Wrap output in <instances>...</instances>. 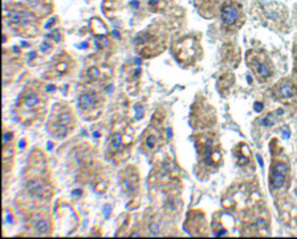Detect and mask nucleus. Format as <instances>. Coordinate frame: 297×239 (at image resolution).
<instances>
[{
    "label": "nucleus",
    "mask_w": 297,
    "mask_h": 239,
    "mask_svg": "<svg viewBox=\"0 0 297 239\" xmlns=\"http://www.w3.org/2000/svg\"><path fill=\"white\" fill-rule=\"evenodd\" d=\"M238 18H239V11L232 4H225L224 7L221 8V21H223L224 25L230 27V25L235 24Z\"/></svg>",
    "instance_id": "f257e3e1"
},
{
    "label": "nucleus",
    "mask_w": 297,
    "mask_h": 239,
    "mask_svg": "<svg viewBox=\"0 0 297 239\" xmlns=\"http://www.w3.org/2000/svg\"><path fill=\"white\" fill-rule=\"evenodd\" d=\"M96 100H97V94L96 93H85L82 96H80L78 98V105L81 109H90L93 108V105L96 104Z\"/></svg>",
    "instance_id": "f03ea898"
},
{
    "label": "nucleus",
    "mask_w": 297,
    "mask_h": 239,
    "mask_svg": "<svg viewBox=\"0 0 297 239\" xmlns=\"http://www.w3.org/2000/svg\"><path fill=\"white\" fill-rule=\"evenodd\" d=\"M31 19H33V15L24 12V11H15L9 15V21L12 23H27Z\"/></svg>",
    "instance_id": "7ed1b4c3"
},
{
    "label": "nucleus",
    "mask_w": 297,
    "mask_h": 239,
    "mask_svg": "<svg viewBox=\"0 0 297 239\" xmlns=\"http://www.w3.org/2000/svg\"><path fill=\"white\" fill-rule=\"evenodd\" d=\"M25 190L29 195L32 197H37V198H41V193H43V186L38 181H29L25 186Z\"/></svg>",
    "instance_id": "20e7f679"
},
{
    "label": "nucleus",
    "mask_w": 297,
    "mask_h": 239,
    "mask_svg": "<svg viewBox=\"0 0 297 239\" xmlns=\"http://www.w3.org/2000/svg\"><path fill=\"white\" fill-rule=\"evenodd\" d=\"M285 183V174L280 173V171H276V170H272V174H271V185H272L273 189H281Z\"/></svg>",
    "instance_id": "39448f33"
},
{
    "label": "nucleus",
    "mask_w": 297,
    "mask_h": 239,
    "mask_svg": "<svg viewBox=\"0 0 297 239\" xmlns=\"http://www.w3.org/2000/svg\"><path fill=\"white\" fill-rule=\"evenodd\" d=\"M279 93H280L281 97L289 98V97H292V96H294V93H296V88H294L292 84H284V85L280 87Z\"/></svg>",
    "instance_id": "423d86ee"
},
{
    "label": "nucleus",
    "mask_w": 297,
    "mask_h": 239,
    "mask_svg": "<svg viewBox=\"0 0 297 239\" xmlns=\"http://www.w3.org/2000/svg\"><path fill=\"white\" fill-rule=\"evenodd\" d=\"M48 230H49V225H48V222L44 221V219L37 221L35 223V231L37 232L38 235H45V234L48 232Z\"/></svg>",
    "instance_id": "0eeeda50"
},
{
    "label": "nucleus",
    "mask_w": 297,
    "mask_h": 239,
    "mask_svg": "<svg viewBox=\"0 0 297 239\" xmlns=\"http://www.w3.org/2000/svg\"><path fill=\"white\" fill-rule=\"evenodd\" d=\"M52 132L57 138H64L66 135V132H68V128H66V125H61V124H57V122H56V125L52 129Z\"/></svg>",
    "instance_id": "6e6552de"
},
{
    "label": "nucleus",
    "mask_w": 297,
    "mask_h": 239,
    "mask_svg": "<svg viewBox=\"0 0 297 239\" xmlns=\"http://www.w3.org/2000/svg\"><path fill=\"white\" fill-rule=\"evenodd\" d=\"M38 104V97L36 96L35 93H29V94H27L25 96V98H24V105L27 108H33V106H36V105Z\"/></svg>",
    "instance_id": "1a4fd4ad"
},
{
    "label": "nucleus",
    "mask_w": 297,
    "mask_h": 239,
    "mask_svg": "<svg viewBox=\"0 0 297 239\" xmlns=\"http://www.w3.org/2000/svg\"><path fill=\"white\" fill-rule=\"evenodd\" d=\"M256 72H257V74H259L261 79H267V77L269 76L268 66H267L265 64H261V62H259V64L256 65Z\"/></svg>",
    "instance_id": "9d476101"
},
{
    "label": "nucleus",
    "mask_w": 297,
    "mask_h": 239,
    "mask_svg": "<svg viewBox=\"0 0 297 239\" xmlns=\"http://www.w3.org/2000/svg\"><path fill=\"white\" fill-rule=\"evenodd\" d=\"M121 142H122V137L121 134H114L110 139V149L111 150H117L119 146H121Z\"/></svg>",
    "instance_id": "9b49d317"
},
{
    "label": "nucleus",
    "mask_w": 297,
    "mask_h": 239,
    "mask_svg": "<svg viewBox=\"0 0 297 239\" xmlns=\"http://www.w3.org/2000/svg\"><path fill=\"white\" fill-rule=\"evenodd\" d=\"M212 141H207V145H206V153H204V162L206 165H212V161H211V152H212Z\"/></svg>",
    "instance_id": "f8f14e48"
},
{
    "label": "nucleus",
    "mask_w": 297,
    "mask_h": 239,
    "mask_svg": "<svg viewBox=\"0 0 297 239\" xmlns=\"http://www.w3.org/2000/svg\"><path fill=\"white\" fill-rule=\"evenodd\" d=\"M56 122L61 125H68L69 122H72V117L69 113H64V114H59V117L56 118Z\"/></svg>",
    "instance_id": "ddd939ff"
},
{
    "label": "nucleus",
    "mask_w": 297,
    "mask_h": 239,
    "mask_svg": "<svg viewBox=\"0 0 297 239\" xmlns=\"http://www.w3.org/2000/svg\"><path fill=\"white\" fill-rule=\"evenodd\" d=\"M273 170H276V171H280V173L283 174H287L288 171V166L285 165L284 162H277L276 165H273Z\"/></svg>",
    "instance_id": "4468645a"
},
{
    "label": "nucleus",
    "mask_w": 297,
    "mask_h": 239,
    "mask_svg": "<svg viewBox=\"0 0 297 239\" xmlns=\"http://www.w3.org/2000/svg\"><path fill=\"white\" fill-rule=\"evenodd\" d=\"M98 74H100V70H98V68H96V66H92V68L88 69V77H89V80L97 79Z\"/></svg>",
    "instance_id": "2eb2a0df"
},
{
    "label": "nucleus",
    "mask_w": 297,
    "mask_h": 239,
    "mask_svg": "<svg viewBox=\"0 0 297 239\" xmlns=\"http://www.w3.org/2000/svg\"><path fill=\"white\" fill-rule=\"evenodd\" d=\"M263 125L265 126V128H271V126H273L275 125V117H273L272 114H268L264 120H263Z\"/></svg>",
    "instance_id": "dca6fc26"
},
{
    "label": "nucleus",
    "mask_w": 297,
    "mask_h": 239,
    "mask_svg": "<svg viewBox=\"0 0 297 239\" xmlns=\"http://www.w3.org/2000/svg\"><path fill=\"white\" fill-rule=\"evenodd\" d=\"M106 43H107V39L105 37V36H97V37H96V43H94V44H97V47L101 48V47H105Z\"/></svg>",
    "instance_id": "f3484780"
},
{
    "label": "nucleus",
    "mask_w": 297,
    "mask_h": 239,
    "mask_svg": "<svg viewBox=\"0 0 297 239\" xmlns=\"http://www.w3.org/2000/svg\"><path fill=\"white\" fill-rule=\"evenodd\" d=\"M155 142H157L155 135H148L147 139H146V145H147L148 149H153V148L155 146Z\"/></svg>",
    "instance_id": "a211bd4d"
},
{
    "label": "nucleus",
    "mask_w": 297,
    "mask_h": 239,
    "mask_svg": "<svg viewBox=\"0 0 297 239\" xmlns=\"http://www.w3.org/2000/svg\"><path fill=\"white\" fill-rule=\"evenodd\" d=\"M11 139H12V133H11V132L4 133V135H3V144H4V145H5L7 142H9Z\"/></svg>",
    "instance_id": "6ab92c4d"
},
{
    "label": "nucleus",
    "mask_w": 297,
    "mask_h": 239,
    "mask_svg": "<svg viewBox=\"0 0 297 239\" xmlns=\"http://www.w3.org/2000/svg\"><path fill=\"white\" fill-rule=\"evenodd\" d=\"M142 117H143V108L137 106V116H135V118L139 120V118H142Z\"/></svg>",
    "instance_id": "aec40b11"
},
{
    "label": "nucleus",
    "mask_w": 297,
    "mask_h": 239,
    "mask_svg": "<svg viewBox=\"0 0 297 239\" xmlns=\"http://www.w3.org/2000/svg\"><path fill=\"white\" fill-rule=\"evenodd\" d=\"M110 210H111V206L110 204H107V206H105L104 207V215H105V218H109V215H110Z\"/></svg>",
    "instance_id": "412c9836"
},
{
    "label": "nucleus",
    "mask_w": 297,
    "mask_h": 239,
    "mask_svg": "<svg viewBox=\"0 0 297 239\" xmlns=\"http://www.w3.org/2000/svg\"><path fill=\"white\" fill-rule=\"evenodd\" d=\"M283 137L285 139H288L290 137V132H289V129H288L287 126H284V128H283Z\"/></svg>",
    "instance_id": "4be33fe9"
},
{
    "label": "nucleus",
    "mask_w": 297,
    "mask_h": 239,
    "mask_svg": "<svg viewBox=\"0 0 297 239\" xmlns=\"http://www.w3.org/2000/svg\"><path fill=\"white\" fill-rule=\"evenodd\" d=\"M253 108H255V110L257 112V113H260V112L263 110V104H261V102H255Z\"/></svg>",
    "instance_id": "5701e85b"
},
{
    "label": "nucleus",
    "mask_w": 297,
    "mask_h": 239,
    "mask_svg": "<svg viewBox=\"0 0 297 239\" xmlns=\"http://www.w3.org/2000/svg\"><path fill=\"white\" fill-rule=\"evenodd\" d=\"M159 3V0H148V5H157Z\"/></svg>",
    "instance_id": "b1692460"
},
{
    "label": "nucleus",
    "mask_w": 297,
    "mask_h": 239,
    "mask_svg": "<svg viewBox=\"0 0 297 239\" xmlns=\"http://www.w3.org/2000/svg\"><path fill=\"white\" fill-rule=\"evenodd\" d=\"M256 158H257V162H259V165H260V166H261V167L264 166V163H263V159H261V157H260L259 154L256 156Z\"/></svg>",
    "instance_id": "393cba45"
},
{
    "label": "nucleus",
    "mask_w": 297,
    "mask_h": 239,
    "mask_svg": "<svg viewBox=\"0 0 297 239\" xmlns=\"http://www.w3.org/2000/svg\"><path fill=\"white\" fill-rule=\"evenodd\" d=\"M225 234H227V231H225V230H220V231L216 234V236H221V235H225Z\"/></svg>",
    "instance_id": "a878e982"
},
{
    "label": "nucleus",
    "mask_w": 297,
    "mask_h": 239,
    "mask_svg": "<svg viewBox=\"0 0 297 239\" xmlns=\"http://www.w3.org/2000/svg\"><path fill=\"white\" fill-rule=\"evenodd\" d=\"M12 221V217H11L9 214H7V218H5V221H4V223H5V222H11Z\"/></svg>",
    "instance_id": "bb28decb"
},
{
    "label": "nucleus",
    "mask_w": 297,
    "mask_h": 239,
    "mask_svg": "<svg viewBox=\"0 0 297 239\" xmlns=\"http://www.w3.org/2000/svg\"><path fill=\"white\" fill-rule=\"evenodd\" d=\"M247 81H248V83H249V84H251V83H252V79H251V77H249V76H248V77H247Z\"/></svg>",
    "instance_id": "cd10ccee"
},
{
    "label": "nucleus",
    "mask_w": 297,
    "mask_h": 239,
    "mask_svg": "<svg viewBox=\"0 0 297 239\" xmlns=\"http://www.w3.org/2000/svg\"><path fill=\"white\" fill-rule=\"evenodd\" d=\"M167 135H169V137H171V130H170V129H167Z\"/></svg>",
    "instance_id": "c85d7f7f"
},
{
    "label": "nucleus",
    "mask_w": 297,
    "mask_h": 239,
    "mask_svg": "<svg viewBox=\"0 0 297 239\" xmlns=\"http://www.w3.org/2000/svg\"><path fill=\"white\" fill-rule=\"evenodd\" d=\"M131 4H133L134 7H138V3H137V1H133V3H131Z\"/></svg>",
    "instance_id": "c756f323"
},
{
    "label": "nucleus",
    "mask_w": 297,
    "mask_h": 239,
    "mask_svg": "<svg viewBox=\"0 0 297 239\" xmlns=\"http://www.w3.org/2000/svg\"><path fill=\"white\" fill-rule=\"evenodd\" d=\"M263 223H264V221H263V219H259V226H261Z\"/></svg>",
    "instance_id": "7c9ffc66"
},
{
    "label": "nucleus",
    "mask_w": 297,
    "mask_h": 239,
    "mask_svg": "<svg viewBox=\"0 0 297 239\" xmlns=\"http://www.w3.org/2000/svg\"><path fill=\"white\" fill-rule=\"evenodd\" d=\"M53 89H55V87H48V88H47V90H53Z\"/></svg>",
    "instance_id": "2f4dec72"
}]
</instances>
